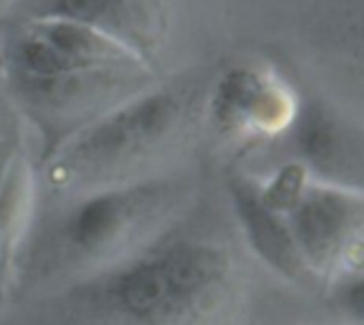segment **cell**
<instances>
[{"mask_svg": "<svg viewBox=\"0 0 364 325\" xmlns=\"http://www.w3.org/2000/svg\"><path fill=\"white\" fill-rule=\"evenodd\" d=\"M232 251L209 236H166L75 285L77 298L115 325H218L239 296Z\"/></svg>", "mask_w": 364, "mask_h": 325, "instance_id": "6da1fadb", "label": "cell"}, {"mask_svg": "<svg viewBox=\"0 0 364 325\" xmlns=\"http://www.w3.org/2000/svg\"><path fill=\"white\" fill-rule=\"evenodd\" d=\"M196 98V89L175 83L147 87L115 104L47 151V185L83 196L143 181L141 170L175 149L188 132Z\"/></svg>", "mask_w": 364, "mask_h": 325, "instance_id": "7a4b0ae2", "label": "cell"}, {"mask_svg": "<svg viewBox=\"0 0 364 325\" xmlns=\"http://www.w3.org/2000/svg\"><path fill=\"white\" fill-rule=\"evenodd\" d=\"M179 198L177 183L160 179L75 196L32 255L36 277L87 281L117 266L158 238Z\"/></svg>", "mask_w": 364, "mask_h": 325, "instance_id": "3957f363", "label": "cell"}, {"mask_svg": "<svg viewBox=\"0 0 364 325\" xmlns=\"http://www.w3.org/2000/svg\"><path fill=\"white\" fill-rule=\"evenodd\" d=\"M286 219L314 279L331 285L363 270V192L311 181Z\"/></svg>", "mask_w": 364, "mask_h": 325, "instance_id": "277c9868", "label": "cell"}, {"mask_svg": "<svg viewBox=\"0 0 364 325\" xmlns=\"http://www.w3.org/2000/svg\"><path fill=\"white\" fill-rule=\"evenodd\" d=\"M301 102L288 81L260 64L226 68L207 98L215 130L235 141H264L290 130Z\"/></svg>", "mask_w": 364, "mask_h": 325, "instance_id": "5b68a950", "label": "cell"}, {"mask_svg": "<svg viewBox=\"0 0 364 325\" xmlns=\"http://www.w3.org/2000/svg\"><path fill=\"white\" fill-rule=\"evenodd\" d=\"M296 151L314 181L363 192V134L324 102L299 109Z\"/></svg>", "mask_w": 364, "mask_h": 325, "instance_id": "8992f818", "label": "cell"}, {"mask_svg": "<svg viewBox=\"0 0 364 325\" xmlns=\"http://www.w3.org/2000/svg\"><path fill=\"white\" fill-rule=\"evenodd\" d=\"M228 194L232 200L237 221L256 258L275 275L292 283L311 281L314 277L296 247L288 219L269 211L260 202L256 181L247 177H230Z\"/></svg>", "mask_w": 364, "mask_h": 325, "instance_id": "52a82bcc", "label": "cell"}, {"mask_svg": "<svg viewBox=\"0 0 364 325\" xmlns=\"http://www.w3.org/2000/svg\"><path fill=\"white\" fill-rule=\"evenodd\" d=\"M34 15H58L87 23L119 40L149 64V51L162 32L160 4L132 0H60L34 4Z\"/></svg>", "mask_w": 364, "mask_h": 325, "instance_id": "ba28073f", "label": "cell"}, {"mask_svg": "<svg viewBox=\"0 0 364 325\" xmlns=\"http://www.w3.org/2000/svg\"><path fill=\"white\" fill-rule=\"evenodd\" d=\"M34 209V168L17 151L0 192V300L11 290Z\"/></svg>", "mask_w": 364, "mask_h": 325, "instance_id": "9c48e42d", "label": "cell"}, {"mask_svg": "<svg viewBox=\"0 0 364 325\" xmlns=\"http://www.w3.org/2000/svg\"><path fill=\"white\" fill-rule=\"evenodd\" d=\"M311 181L314 179L307 172V168L301 162L292 160L279 166L267 181L256 183V192H258L260 202L269 211L282 217H288L303 200Z\"/></svg>", "mask_w": 364, "mask_h": 325, "instance_id": "30bf717a", "label": "cell"}, {"mask_svg": "<svg viewBox=\"0 0 364 325\" xmlns=\"http://www.w3.org/2000/svg\"><path fill=\"white\" fill-rule=\"evenodd\" d=\"M363 270L360 272H352L346 275L337 281L331 283L333 287V298H335V307L346 315L348 321H352L354 325H363Z\"/></svg>", "mask_w": 364, "mask_h": 325, "instance_id": "8fae6325", "label": "cell"}, {"mask_svg": "<svg viewBox=\"0 0 364 325\" xmlns=\"http://www.w3.org/2000/svg\"><path fill=\"white\" fill-rule=\"evenodd\" d=\"M19 149H21V143H19V138L15 134H6V136L0 138V192H2L9 168H11V164H13Z\"/></svg>", "mask_w": 364, "mask_h": 325, "instance_id": "7c38bea8", "label": "cell"}, {"mask_svg": "<svg viewBox=\"0 0 364 325\" xmlns=\"http://www.w3.org/2000/svg\"><path fill=\"white\" fill-rule=\"evenodd\" d=\"M6 134H11V132H6V119H4V115L0 113V138L6 136Z\"/></svg>", "mask_w": 364, "mask_h": 325, "instance_id": "4fadbf2b", "label": "cell"}, {"mask_svg": "<svg viewBox=\"0 0 364 325\" xmlns=\"http://www.w3.org/2000/svg\"><path fill=\"white\" fill-rule=\"evenodd\" d=\"M314 325H320V324H314Z\"/></svg>", "mask_w": 364, "mask_h": 325, "instance_id": "5bb4252c", "label": "cell"}]
</instances>
